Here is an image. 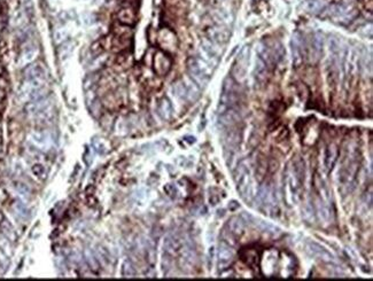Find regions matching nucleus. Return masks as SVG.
<instances>
[{
	"mask_svg": "<svg viewBox=\"0 0 373 281\" xmlns=\"http://www.w3.org/2000/svg\"><path fill=\"white\" fill-rule=\"evenodd\" d=\"M359 166V156L356 148H347L344 154L341 166L339 169L338 182L341 190H347L354 184Z\"/></svg>",
	"mask_w": 373,
	"mask_h": 281,
	"instance_id": "nucleus-1",
	"label": "nucleus"
},
{
	"mask_svg": "<svg viewBox=\"0 0 373 281\" xmlns=\"http://www.w3.org/2000/svg\"><path fill=\"white\" fill-rule=\"evenodd\" d=\"M305 178V166L304 161L298 157L295 159L287 172V184L290 192L293 196L294 201H298L301 197L302 189H303V184Z\"/></svg>",
	"mask_w": 373,
	"mask_h": 281,
	"instance_id": "nucleus-2",
	"label": "nucleus"
},
{
	"mask_svg": "<svg viewBox=\"0 0 373 281\" xmlns=\"http://www.w3.org/2000/svg\"><path fill=\"white\" fill-rule=\"evenodd\" d=\"M241 100V89L239 83L236 82L231 77H227L224 80L223 90L221 94L220 113L230 108H237Z\"/></svg>",
	"mask_w": 373,
	"mask_h": 281,
	"instance_id": "nucleus-3",
	"label": "nucleus"
},
{
	"mask_svg": "<svg viewBox=\"0 0 373 281\" xmlns=\"http://www.w3.org/2000/svg\"><path fill=\"white\" fill-rule=\"evenodd\" d=\"M25 110L31 118L37 120V122L44 123L52 118L54 107H53L52 100L45 96V98L36 100V101L28 102Z\"/></svg>",
	"mask_w": 373,
	"mask_h": 281,
	"instance_id": "nucleus-4",
	"label": "nucleus"
},
{
	"mask_svg": "<svg viewBox=\"0 0 373 281\" xmlns=\"http://www.w3.org/2000/svg\"><path fill=\"white\" fill-rule=\"evenodd\" d=\"M189 72L197 85L204 88L210 78V66L200 58H192L189 61Z\"/></svg>",
	"mask_w": 373,
	"mask_h": 281,
	"instance_id": "nucleus-5",
	"label": "nucleus"
},
{
	"mask_svg": "<svg viewBox=\"0 0 373 281\" xmlns=\"http://www.w3.org/2000/svg\"><path fill=\"white\" fill-rule=\"evenodd\" d=\"M236 182L237 188L240 196L244 200H250L251 197V188H253V180H251L250 171L248 168L247 162H241L237 169L236 173Z\"/></svg>",
	"mask_w": 373,
	"mask_h": 281,
	"instance_id": "nucleus-6",
	"label": "nucleus"
},
{
	"mask_svg": "<svg viewBox=\"0 0 373 281\" xmlns=\"http://www.w3.org/2000/svg\"><path fill=\"white\" fill-rule=\"evenodd\" d=\"M171 92L180 101H196L199 96V89L192 82L179 80L171 88Z\"/></svg>",
	"mask_w": 373,
	"mask_h": 281,
	"instance_id": "nucleus-7",
	"label": "nucleus"
},
{
	"mask_svg": "<svg viewBox=\"0 0 373 281\" xmlns=\"http://www.w3.org/2000/svg\"><path fill=\"white\" fill-rule=\"evenodd\" d=\"M29 140L37 148L43 150V152H49L54 147V137L50 131L46 130H37L32 131L29 136Z\"/></svg>",
	"mask_w": 373,
	"mask_h": 281,
	"instance_id": "nucleus-8",
	"label": "nucleus"
},
{
	"mask_svg": "<svg viewBox=\"0 0 373 281\" xmlns=\"http://www.w3.org/2000/svg\"><path fill=\"white\" fill-rule=\"evenodd\" d=\"M356 14H357L356 9L349 5L332 6L330 12H328V16H330L334 22L342 23V24L350 22L351 20L355 18Z\"/></svg>",
	"mask_w": 373,
	"mask_h": 281,
	"instance_id": "nucleus-9",
	"label": "nucleus"
},
{
	"mask_svg": "<svg viewBox=\"0 0 373 281\" xmlns=\"http://www.w3.org/2000/svg\"><path fill=\"white\" fill-rule=\"evenodd\" d=\"M217 44L210 42L209 39L203 40L201 43V55H202V60L206 61L209 66L216 65L220 58V48L217 47Z\"/></svg>",
	"mask_w": 373,
	"mask_h": 281,
	"instance_id": "nucleus-10",
	"label": "nucleus"
},
{
	"mask_svg": "<svg viewBox=\"0 0 373 281\" xmlns=\"http://www.w3.org/2000/svg\"><path fill=\"white\" fill-rule=\"evenodd\" d=\"M257 199H258V202H260V206L263 207V208L265 210H268V211L274 210L275 207V203H277L274 190H272L271 187L268 185H264L261 187L260 190H258Z\"/></svg>",
	"mask_w": 373,
	"mask_h": 281,
	"instance_id": "nucleus-11",
	"label": "nucleus"
},
{
	"mask_svg": "<svg viewBox=\"0 0 373 281\" xmlns=\"http://www.w3.org/2000/svg\"><path fill=\"white\" fill-rule=\"evenodd\" d=\"M238 56H239V58L237 59L236 65H234L233 73L237 78L243 79L245 75H246L247 66L248 63H249V47H248V46H245V47L241 49L240 54Z\"/></svg>",
	"mask_w": 373,
	"mask_h": 281,
	"instance_id": "nucleus-12",
	"label": "nucleus"
},
{
	"mask_svg": "<svg viewBox=\"0 0 373 281\" xmlns=\"http://www.w3.org/2000/svg\"><path fill=\"white\" fill-rule=\"evenodd\" d=\"M305 249H307V252L310 254L312 257H315V258H318L323 260V262H327V263L333 262V256H332L325 248H323L322 246H319L318 243L308 242L307 246H305Z\"/></svg>",
	"mask_w": 373,
	"mask_h": 281,
	"instance_id": "nucleus-13",
	"label": "nucleus"
},
{
	"mask_svg": "<svg viewBox=\"0 0 373 281\" xmlns=\"http://www.w3.org/2000/svg\"><path fill=\"white\" fill-rule=\"evenodd\" d=\"M241 119L240 113L238 112L237 108H230L220 113V122L221 124L225 128H232L239 123Z\"/></svg>",
	"mask_w": 373,
	"mask_h": 281,
	"instance_id": "nucleus-14",
	"label": "nucleus"
},
{
	"mask_svg": "<svg viewBox=\"0 0 373 281\" xmlns=\"http://www.w3.org/2000/svg\"><path fill=\"white\" fill-rule=\"evenodd\" d=\"M291 46H292V54H293V60L294 62L298 65L302 60H303L304 56V43L302 37L298 35V33H294L293 37H292V42H291Z\"/></svg>",
	"mask_w": 373,
	"mask_h": 281,
	"instance_id": "nucleus-15",
	"label": "nucleus"
},
{
	"mask_svg": "<svg viewBox=\"0 0 373 281\" xmlns=\"http://www.w3.org/2000/svg\"><path fill=\"white\" fill-rule=\"evenodd\" d=\"M38 53H39V49H38V47H37V46H35V45L26 46V47L23 49V51L21 52V54H20V56H19V60H18L19 67L29 66L30 63H32L33 61H35L37 56H38Z\"/></svg>",
	"mask_w": 373,
	"mask_h": 281,
	"instance_id": "nucleus-16",
	"label": "nucleus"
},
{
	"mask_svg": "<svg viewBox=\"0 0 373 281\" xmlns=\"http://www.w3.org/2000/svg\"><path fill=\"white\" fill-rule=\"evenodd\" d=\"M233 259V252H232L231 247L226 245L225 242H222L220 245V250H218V265L220 269L224 270L228 267Z\"/></svg>",
	"mask_w": 373,
	"mask_h": 281,
	"instance_id": "nucleus-17",
	"label": "nucleus"
},
{
	"mask_svg": "<svg viewBox=\"0 0 373 281\" xmlns=\"http://www.w3.org/2000/svg\"><path fill=\"white\" fill-rule=\"evenodd\" d=\"M171 68V61L163 52H157L154 56V69L156 73L163 76L168 73Z\"/></svg>",
	"mask_w": 373,
	"mask_h": 281,
	"instance_id": "nucleus-18",
	"label": "nucleus"
},
{
	"mask_svg": "<svg viewBox=\"0 0 373 281\" xmlns=\"http://www.w3.org/2000/svg\"><path fill=\"white\" fill-rule=\"evenodd\" d=\"M339 155V149L338 146L334 145V143H330V145L326 146V148L324 150V168L326 171H330L333 168L335 161L338 159Z\"/></svg>",
	"mask_w": 373,
	"mask_h": 281,
	"instance_id": "nucleus-19",
	"label": "nucleus"
},
{
	"mask_svg": "<svg viewBox=\"0 0 373 281\" xmlns=\"http://www.w3.org/2000/svg\"><path fill=\"white\" fill-rule=\"evenodd\" d=\"M309 52H310L312 61H317L321 58L323 52V36L321 33H315L312 36L310 44H309Z\"/></svg>",
	"mask_w": 373,
	"mask_h": 281,
	"instance_id": "nucleus-20",
	"label": "nucleus"
},
{
	"mask_svg": "<svg viewBox=\"0 0 373 281\" xmlns=\"http://www.w3.org/2000/svg\"><path fill=\"white\" fill-rule=\"evenodd\" d=\"M228 36L230 33L223 26H217V28H211L208 32V37H209L210 42L215 43L217 45H222L224 43L227 42Z\"/></svg>",
	"mask_w": 373,
	"mask_h": 281,
	"instance_id": "nucleus-21",
	"label": "nucleus"
},
{
	"mask_svg": "<svg viewBox=\"0 0 373 281\" xmlns=\"http://www.w3.org/2000/svg\"><path fill=\"white\" fill-rule=\"evenodd\" d=\"M25 79H45V69L39 63H30L25 69Z\"/></svg>",
	"mask_w": 373,
	"mask_h": 281,
	"instance_id": "nucleus-22",
	"label": "nucleus"
},
{
	"mask_svg": "<svg viewBox=\"0 0 373 281\" xmlns=\"http://www.w3.org/2000/svg\"><path fill=\"white\" fill-rule=\"evenodd\" d=\"M157 113H159L160 117L164 120H169L173 117V106L169 101V99L163 98L160 100L159 105H157Z\"/></svg>",
	"mask_w": 373,
	"mask_h": 281,
	"instance_id": "nucleus-23",
	"label": "nucleus"
},
{
	"mask_svg": "<svg viewBox=\"0 0 373 281\" xmlns=\"http://www.w3.org/2000/svg\"><path fill=\"white\" fill-rule=\"evenodd\" d=\"M14 211L20 219L26 220L30 217V210L23 200H18L14 203Z\"/></svg>",
	"mask_w": 373,
	"mask_h": 281,
	"instance_id": "nucleus-24",
	"label": "nucleus"
},
{
	"mask_svg": "<svg viewBox=\"0 0 373 281\" xmlns=\"http://www.w3.org/2000/svg\"><path fill=\"white\" fill-rule=\"evenodd\" d=\"M244 226V220L241 219L240 217H234V218H232L227 224L228 232L231 234H234V235H239V234L243 233Z\"/></svg>",
	"mask_w": 373,
	"mask_h": 281,
	"instance_id": "nucleus-25",
	"label": "nucleus"
},
{
	"mask_svg": "<svg viewBox=\"0 0 373 281\" xmlns=\"http://www.w3.org/2000/svg\"><path fill=\"white\" fill-rule=\"evenodd\" d=\"M317 215L321 220H323L324 224H330L331 223V210L328 209L327 206H325L324 203L319 201L317 205Z\"/></svg>",
	"mask_w": 373,
	"mask_h": 281,
	"instance_id": "nucleus-26",
	"label": "nucleus"
},
{
	"mask_svg": "<svg viewBox=\"0 0 373 281\" xmlns=\"http://www.w3.org/2000/svg\"><path fill=\"white\" fill-rule=\"evenodd\" d=\"M119 19H120L121 22L124 23V24H132V23H134L136 15H134L132 9L125 8V9H122V11L120 12Z\"/></svg>",
	"mask_w": 373,
	"mask_h": 281,
	"instance_id": "nucleus-27",
	"label": "nucleus"
},
{
	"mask_svg": "<svg viewBox=\"0 0 373 281\" xmlns=\"http://www.w3.org/2000/svg\"><path fill=\"white\" fill-rule=\"evenodd\" d=\"M0 225H1L2 233H4V235L7 237L8 240H15L16 239L15 231H14V229H13V226L11 225V224L8 223V220L4 219L1 223H0Z\"/></svg>",
	"mask_w": 373,
	"mask_h": 281,
	"instance_id": "nucleus-28",
	"label": "nucleus"
},
{
	"mask_svg": "<svg viewBox=\"0 0 373 281\" xmlns=\"http://www.w3.org/2000/svg\"><path fill=\"white\" fill-rule=\"evenodd\" d=\"M14 188L16 190V193H18L19 195L21 196L22 200H26V199H29V197H30V193H31V192H30V188H29L28 186L25 185V183H21V182L15 183Z\"/></svg>",
	"mask_w": 373,
	"mask_h": 281,
	"instance_id": "nucleus-29",
	"label": "nucleus"
},
{
	"mask_svg": "<svg viewBox=\"0 0 373 281\" xmlns=\"http://www.w3.org/2000/svg\"><path fill=\"white\" fill-rule=\"evenodd\" d=\"M122 276L125 278H132L136 276V269H134L133 264L131 260L129 259L124 260L122 265Z\"/></svg>",
	"mask_w": 373,
	"mask_h": 281,
	"instance_id": "nucleus-30",
	"label": "nucleus"
},
{
	"mask_svg": "<svg viewBox=\"0 0 373 281\" xmlns=\"http://www.w3.org/2000/svg\"><path fill=\"white\" fill-rule=\"evenodd\" d=\"M325 6H326V1H324V0H312V1H309L308 9L309 12L311 13H317L319 11H322Z\"/></svg>",
	"mask_w": 373,
	"mask_h": 281,
	"instance_id": "nucleus-31",
	"label": "nucleus"
},
{
	"mask_svg": "<svg viewBox=\"0 0 373 281\" xmlns=\"http://www.w3.org/2000/svg\"><path fill=\"white\" fill-rule=\"evenodd\" d=\"M31 171L33 173V176L37 177L38 179H45L46 169H45V166H44L43 164H40V163H36V164H33L32 168H31Z\"/></svg>",
	"mask_w": 373,
	"mask_h": 281,
	"instance_id": "nucleus-32",
	"label": "nucleus"
},
{
	"mask_svg": "<svg viewBox=\"0 0 373 281\" xmlns=\"http://www.w3.org/2000/svg\"><path fill=\"white\" fill-rule=\"evenodd\" d=\"M67 37H68V31H67L65 28H59L54 31V40L55 43H58V44L65 42Z\"/></svg>",
	"mask_w": 373,
	"mask_h": 281,
	"instance_id": "nucleus-33",
	"label": "nucleus"
},
{
	"mask_svg": "<svg viewBox=\"0 0 373 281\" xmlns=\"http://www.w3.org/2000/svg\"><path fill=\"white\" fill-rule=\"evenodd\" d=\"M4 98H5V92L2 91V90H0V102L4 100Z\"/></svg>",
	"mask_w": 373,
	"mask_h": 281,
	"instance_id": "nucleus-34",
	"label": "nucleus"
},
{
	"mask_svg": "<svg viewBox=\"0 0 373 281\" xmlns=\"http://www.w3.org/2000/svg\"><path fill=\"white\" fill-rule=\"evenodd\" d=\"M0 153H1V149H0Z\"/></svg>",
	"mask_w": 373,
	"mask_h": 281,
	"instance_id": "nucleus-35",
	"label": "nucleus"
}]
</instances>
